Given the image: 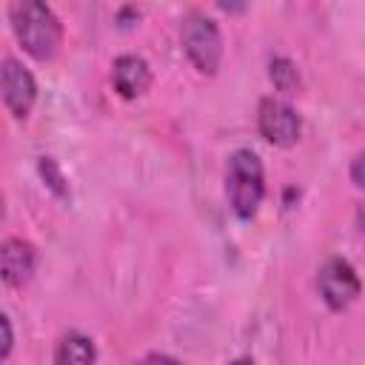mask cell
<instances>
[{
  "label": "cell",
  "instance_id": "1",
  "mask_svg": "<svg viewBox=\"0 0 365 365\" xmlns=\"http://www.w3.org/2000/svg\"><path fill=\"white\" fill-rule=\"evenodd\" d=\"M9 23L26 54L34 60H54L63 46V23L48 3L17 0L9 6Z\"/></svg>",
  "mask_w": 365,
  "mask_h": 365
},
{
  "label": "cell",
  "instance_id": "2",
  "mask_svg": "<svg viewBox=\"0 0 365 365\" xmlns=\"http://www.w3.org/2000/svg\"><path fill=\"white\" fill-rule=\"evenodd\" d=\"M225 197L240 220L257 217L265 197V168L257 151L237 148L225 163Z\"/></svg>",
  "mask_w": 365,
  "mask_h": 365
},
{
  "label": "cell",
  "instance_id": "3",
  "mask_svg": "<svg viewBox=\"0 0 365 365\" xmlns=\"http://www.w3.org/2000/svg\"><path fill=\"white\" fill-rule=\"evenodd\" d=\"M180 43L185 57L191 60V66L205 74L214 77L220 71L222 63V34L214 17H208L200 9H188L180 20Z\"/></svg>",
  "mask_w": 365,
  "mask_h": 365
},
{
  "label": "cell",
  "instance_id": "4",
  "mask_svg": "<svg viewBox=\"0 0 365 365\" xmlns=\"http://www.w3.org/2000/svg\"><path fill=\"white\" fill-rule=\"evenodd\" d=\"M317 288L331 311H342L362 294V279L345 257H328L317 271Z\"/></svg>",
  "mask_w": 365,
  "mask_h": 365
},
{
  "label": "cell",
  "instance_id": "5",
  "mask_svg": "<svg viewBox=\"0 0 365 365\" xmlns=\"http://www.w3.org/2000/svg\"><path fill=\"white\" fill-rule=\"evenodd\" d=\"M257 128L265 143L277 148H291L302 134V120L291 103L279 97H262L257 106Z\"/></svg>",
  "mask_w": 365,
  "mask_h": 365
},
{
  "label": "cell",
  "instance_id": "6",
  "mask_svg": "<svg viewBox=\"0 0 365 365\" xmlns=\"http://www.w3.org/2000/svg\"><path fill=\"white\" fill-rule=\"evenodd\" d=\"M0 91H3L6 111L14 120H26L34 100H37V80L17 57L9 54L0 63Z\"/></svg>",
  "mask_w": 365,
  "mask_h": 365
},
{
  "label": "cell",
  "instance_id": "7",
  "mask_svg": "<svg viewBox=\"0 0 365 365\" xmlns=\"http://www.w3.org/2000/svg\"><path fill=\"white\" fill-rule=\"evenodd\" d=\"M37 268V248L23 237H6L0 245V277L9 288H23Z\"/></svg>",
  "mask_w": 365,
  "mask_h": 365
},
{
  "label": "cell",
  "instance_id": "8",
  "mask_svg": "<svg viewBox=\"0 0 365 365\" xmlns=\"http://www.w3.org/2000/svg\"><path fill=\"white\" fill-rule=\"evenodd\" d=\"M111 86L123 100H137L151 86V66L140 54H120L111 63Z\"/></svg>",
  "mask_w": 365,
  "mask_h": 365
},
{
  "label": "cell",
  "instance_id": "9",
  "mask_svg": "<svg viewBox=\"0 0 365 365\" xmlns=\"http://www.w3.org/2000/svg\"><path fill=\"white\" fill-rule=\"evenodd\" d=\"M97 362V345L83 331H68L60 336L54 348V365H94Z\"/></svg>",
  "mask_w": 365,
  "mask_h": 365
},
{
  "label": "cell",
  "instance_id": "10",
  "mask_svg": "<svg viewBox=\"0 0 365 365\" xmlns=\"http://www.w3.org/2000/svg\"><path fill=\"white\" fill-rule=\"evenodd\" d=\"M268 77H271V83H274L277 91L294 94L299 88V71H297V66L288 57H274L268 63Z\"/></svg>",
  "mask_w": 365,
  "mask_h": 365
},
{
  "label": "cell",
  "instance_id": "11",
  "mask_svg": "<svg viewBox=\"0 0 365 365\" xmlns=\"http://www.w3.org/2000/svg\"><path fill=\"white\" fill-rule=\"evenodd\" d=\"M37 171H40L43 182L51 188V194H57L60 200H68V197H71L68 180H66V174L60 171V165H57L54 157H40V160H37Z\"/></svg>",
  "mask_w": 365,
  "mask_h": 365
},
{
  "label": "cell",
  "instance_id": "12",
  "mask_svg": "<svg viewBox=\"0 0 365 365\" xmlns=\"http://www.w3.org/2000/svg\"><path fill=\"white\" fill-rule=\"evenodd\" d=\"M0 328H3V348H0V359L6 362L11 356V348H14V331H11V317L9 314H0Z\"/></svg>",
  "mask_w": 365,
  "mask_h": 365
},
{
  "label": "cell",
  "instance_id": "13",
  "mask_svg": "<svg viewBox=\"0 0 365 365\" xmlns=\"http://www.w3.org/2000/svg\"><path fill=\"white\" fill-rule=\"evenodd\" d=\"M351 180L356 188L365 191V151H359L354 160H351Z\"/></svg>",
  "mask_w": 365,
  "mask_h": 365
},
{
  "label": "cell",
  "instance_id": "14",
  "mask_svg": "<svg viewBox=\"0 0 365 365\" xmlns=\"http://www.w3.org/2000/svg\"><path fill=\"white\" fill-rule=\"evenodd\" d=\"M137 365H182V362L174 359V356H168V354H145Z\"/></svg>",
  "mask_w": 365,
  "mask_h": 365
},
{
  "label": "cell",
  "instance_id": "15",
  "mask_svg": "<svg viewBox=\"0 0 365 365\" xmlns=\"http://www.w3.org/2000/svg\"><path fill=\"white\" fill-rule=\"evenodd\" d=\"M228 365H254L248 356H240V359H234V362H228Z\"/></svg>",
  "mask_w": 365,
  "mask_h": 365
}]
</instances>
